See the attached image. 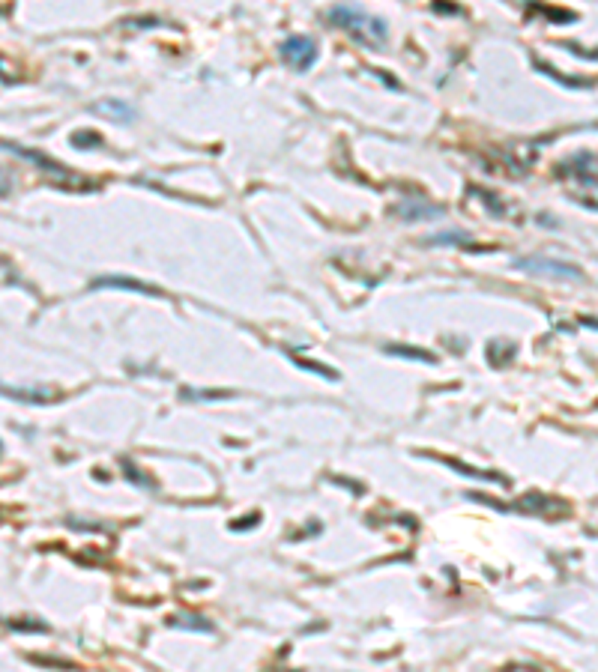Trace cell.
I'll return each instance as SVG.
<instances>
[{
    "instance_id": "cell-1",
    "label": "cell",
    "mask_w": 598,
    "mask_h": 672,
    "mask_svg": "<svg viewBox=\"0 0 598 672\" xmlns=\"http://www.w3.org/2000/svg\"><path fill=\"white\" fill-rule=\"evenodd\" d=\"M326 18H329L335 27H341L350 39H356L359 45H365V48H380L383 42H386V36H389L386 21L374 18V15H368L365 10H359V6H353V3H335L332 10L326 12Z\"/></svg>"
},
{
    "instance_id": "cell-2",
    "label": "cell",
    "mask_w": 598,
    "mask_h": 672,
    "mask_svg": "<svg viewBox=\"0 0 598 672\" xmlns=\"http://www.w3.org/2000/svg\"><path fill=\"white\" fill-rule=\"evenodd\" d=\"M282 57H284V63H288L290 69L308 72L317 63L321 51H317V42L311 36H288L282 42Z\"/></svg>"
},
{
    "instance_id": "cell-3",
    "label": "cell",
    "mask_w": 598,
    "mask_h": 672,
    "mask_svg": "<svg viewBox=\"0 0 598 672\" xmlns=\"http://www.w3.org/2000/svg\"><path fill=\"white\" fill-rule=\"evenodd\" d=\"M518 266H521V269H527V272H536V275L580 278V269L565 266V263H556V260H547V257H523V260H518Z\"/></svg>"
},
{
    "instance_id": "cell-4",
    "label": "cell",
    "mask_w": 598,
    "mask_h": 672,
    "mask_svg": "<svg viewBox=\"0 0 598 672\" xmlns=\"http://www.w3.org/2000/svg\"><path fill=\"white\" fill-rule=\"evenodd\" d=\"M93 287H123V290H138V293H147V296H165V293H162V290H155V287L144 284V281H135V278H126V275L96 278Z\"/></svg>"
},
{
    "instance_id": "cell-5",
    "label": "cell",
    "mask_w": 598,
    "mask_h": 672,
    "mask_svg": "<svg viewBox=\"0 0 598 672\" xmlns=\"http://www.w3.org/2000/svg\"><path fill=\"white\" fill-rule=\"evenodd\" d=\"M6 398L12 400H27V404H51V400L60 398V391L54 389H6Z\"/></svg>"
},
{
    "instance_id": "cell-6",
    "label": "cell",
    "mask_w": 598,
    "mask_h": 672,
    "mask_svg": "<svg viewBox=\"0 0 598 672\" xmlns=\"http://www.w3.org/2000/svg\"><path fill=\"white\" fill-rule=\"evenodd\" d=\"M386 353H392V356H407V359H416V362H428V365L437 362V359H434L428 350H416V347H386Z\"/></svg>"
},
{
    "instance_id": "cell-7",
    "label": "cell",
    "mask_w": 598,
    "mask_h": 672,
    "mask_svg": "<svg viewBox=\"0 0 598 672\" xmlns=\"http://www.w3.org/2000/svg\"><path fill=\"white\" fill-rule=\"evenodd\" d=\"M96 111H105V114H114L120 122H129L132 120V108L129 105H123V102H99L96 105Z\"/></svg>"
},
{
    "instance_id": "cell-8",
    "label": "cell",
    "mask_w": 598,
    "mask_h": 672,
    "mask_svg": "<svg viewBox=\"0 0 598 672\" xmlns=\"http://www.w3.org/2000/svg\"><path fill=\"white\" fill-rule=\"evenodd\" d=\"M293 362H297L299 367H306V371H311V374H321V376H326V380H338V374H335L332 367L314 365V362H308V359H302V356H293Z\"/></svg>"
}]
</instances>
